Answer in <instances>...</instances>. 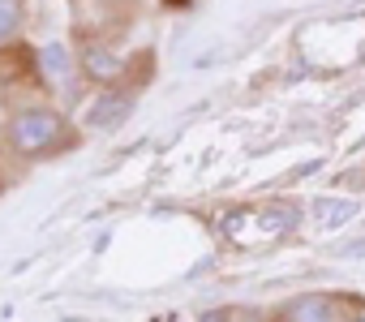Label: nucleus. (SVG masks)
Returning a JSON list of instances; mask_svg holds the SVG:
<instances>
[{"label":"nucleus","instance_id":"6e6552de","mask_svg":"<svg viewBox=\"0 0 365 322\" xmlns=\"http://www.w3.org/2000/svg\"><path fill=\"white\" fill-rule=\"evenodd\" d=\"M18 18H22V5H18V0H0V39L18 26Z\"/></svg>","mask_w":365,"mask_h":322},{"label":"nucleus","instance_id":"7ed1b4c3","mask_svg":"<svg viewBox=\"0 0 365 322\" xmlns=\"http://www.w3.org/2000/svg\"><path fill=\"white\" fill-rule=\"evenodd\" d=\"M129 112V95H120V90H108V95H99L95 103H91V112H86V125H95V129H112L120 116Z\"/></svg>","mask_w":365,"mask_h":322},{"label":"nucleus","instance_id":"39448f33","mask_svg":"<svg viewBox=\"0 0 365 322\" xmlns=\"http://www.w3.org/2000/svg\"><path fill=\"white\" fill-rule=\"evenodd\" d=\"M39 69H43L48 82H56V86H69V82H73V61H69V52H65L61 43H52V48L39 52Z\"/></svg>","mask_w":365,"mask_h":322},{"label":"nucleus","instance_id":"423d86ee","mask_svg":"<svg viewBox=\"0 0 365 322\" xmlns=\"http://www.w3.org/2000/svg\"><path fill=\"white\" fill-rule=\"evenodd\" d=\"M120 69H125V65H120L112 52H103V48H91V52H86V73H91V78L112 82V78H120Z\"/></svg>","mask_w":365,"mask_h":322},{"label":"nucleus","instance_id":"0eeeda50","mask_svg":"<svg viewBox=\"0 0 365 322\" xmlns=\"http://www.w3.org/2000/svg\"><path fill=\"white\" fill-rule=\"evenodd\" d=\"M352 211H356L352 202H318L314 219H318V228H335V224H344V219H348Z\"/></svg>","mask_w":365,"mask_h":322},{"label":"nucleus","instance_id":"20e7f679","mask_svg":"<svg viewBox=\"0 0 365 322\" xmlns=\"http://www.w3.org/2000/svg\"><path fill=\"white\" fill-rule=\"evenodd\" d=\"M284 322H335V309H331L327 296H301V301L288 305Z\"/></svg>","mask_w":365,"mask_h":322},{"label":"nucleus","instance_id":"f257e3e1","mask_svg":"<svg viewBox=\"0 0 365 322\" xmlns=\"http://www.w3.org/2000/svg\"><path fill=\"white\" fill-rule=\"evenodd\" d=\"M297 224V207L288 202H271V207H241L232 215H224V237L232 245H271L279 237H288Z\"/></svg>","mask_w":365,"mask_h":322},{"label":"nucleus","instance_id":"f03ea898","mask_svg":"<svg viewBox=\"0 0 365 322\" xmlns=\"http://www.w3.org/2000/svg\"><path fill=\"white\" fill-rule=\"evenodd\" d=\"M61 129L65 120L56 112H43V108H31V112H18L14 125H9V137L22 155H43L61 142Z\"/></svg>","mask_w":365,"mask_h":322}]
</instances>
